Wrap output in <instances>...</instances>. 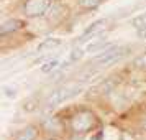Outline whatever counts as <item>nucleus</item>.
<instances>
[{
    "label": "nucleus",
    "instance_id": "1",
    "mask_svg": "<svg viewBox=\"0 0 146 140\" xmlns=\"http://www.w3.org/2000/svg\"><path fill=\"white\" fill-rule=\"evenodd\" d=\"M99 124V120L95 117V114L89 109H79L77 112H74V115L69 120V127L74 133H86L90 132L92 129H95Z\"/></svg>",
    "mask_w": 146,
    "mask_h": 140
},
{
    "label": "nucleus",
    "instance_id": "2",
    "mask_svg": "<svg viewBox=\"0 0 146 140\" xmlns=\"http://www.w3.org/2000/svg\"><path fill=\"white\" fill-rule=\"evenodd\" d=\"M79 92H80V86H77V84H64L62 87L53 91V94L48 97V106L62 104L64 100L72 99L74 96H77Z\"/></svg>",
    "mask_w": 146,
    "mask_h": 140
},
{
    "label": "nucleus",
    "instance_id": "3",
    "mask_svg": "<svg viewBox=\"0 0 146 140\" xmlns=\"http://www.w3.org/2000/svg\"><path fill=\"white\" fill-rule=\"evenodd\" d=\"M49 7H51V0H27L23 5V10H25L27 17L36 18V17L46 13Z\"/></svg>",
    "mask_w": 146,
    "mask_h": 140
},
{
    "label": "nucleus",
    "instance_id": "4",
    "mask_svg": "<svg viewBox=\"0 0 146 140\" xmlns=\"http://www.w3.org/2000/svg\"><path fill=\"white\" fill-rule=\"evenodd\" d=\"M126 53L125 48H118V46H113V45H108V46L104 50V53L95 56V63H100V64H108V63H113V61L123 58Z\"/></svg>",
    "mask_w": 146,
    "mask_h": 140
},
{
    "label": "nucleus",
    "instance_id": "5",
    "mask_svg": "<svg viewBox=\"0 0 146 140\" xmlns=\"http://www.w3.org/2000/svg\"><path fill=\"white\" fill-rule=\"evenodd\" d=\"M21 23L20 20H17V18H12V20H5L2 25H0V36H7V35H12L13 31L17 30H20L21 28Z\"/></svg>",
    "mask_w": 146,
    "mask_h": 140
},
{
    "label": "nucleus",
    "instance_id": "6",
    "mask_svg": "<svg viewBox=\"0 0 146 140\" xmlns=\"http://www.w3.org/2000/svg\"><path fill=\"white\" fill-rule=\"evenodd\" d=\"M38 137V127L36 125H27L15 135L13 140H36Z\"/></svg>",
    "mask_w": 146,
    "mask_h": 140
},
{
    "label": "nucleus",
    "instance_id": "7",
    "mask_svg": "<svg viewBox=\"0 0 146 140\" xmlns=\"http://www.w3.org/2000/svg\"><path fill=\"white\" fill-rule=\"evenodd\" d=\"M131 25H133V28L138 31V35L141 36V40L146 38V12L138 15V17H135L131 20Z\"/></svg>",
    "mask_w": 146,
    "mask_h": 140
},
{
    "label": "nucleus",
    "instance_id": "8",
    "mask_svg": "<svg viewBox=\"0 0 146 140\" xmlns=\"http://www.w3.org/2000/svg\"><path fill=\"white\" fill-rule=\"evenodd\" d=\"M104 25H105V20H99V21H95V23H92V27H89L82 33V36H80V41H84V40H87L89 36H94L95 33H99L100 30L104 28Z\"/></svg>",
    "mask_w": 146,
    "mask_h": 140
},
{
    "label": "nucleus",
    "instance_id": "9",
    "mask_svg": "<svg viewBox=\"0 0 146 140\" xmlns=\"http://www.w3.org/2000/svg\"><path fill=\"white\" fill-rule=\"evenodd\" d=\"M59 45H61V40H56V38H48V40H44L40 46H38L36 51H38V53H44V51H48V50L58 48Z\"/></svg>",
    "mask_w": 146,
    "mask_h": 140
},
{
    "label": "nucleus",
    "instance_id": "10",
    "mask_svg": "<svg viewBox=\"0 0 146 140\" xmlns=\"http://www.w3.org/2000/svg\"><path fill=\"white\" fill-rule=\"evenodd\" d=\"M79 7L86 8V10H92V8H97L102 3V0H77Z\"/></svg>",
    "mask_w": 146,
    "mask_h": 140
},
{
    "label": "nucleus",
    "instance_id": "11",
    "mask_svg": "<svg viewBox=\"0 0 146 140\" xmlns=\"http://www.w3.org/2000/svg\"><path fill=\"white\" fill-rule=\"evenodd\" d=\"M133 64L138 68V69H146V53L141 54V56H138L136 60L133 61Z\"/></svg>",
    "mask_w": 146,
    "mask_h": 140
},
{
    "label": "nucleus",
    "instance_id": "12",
    "mask_svg": "<svg viewBox=\"0 0 146 140\" xmlns=\"http://www.w3.org/2000/svg\"><path fill=\"white\" fill-rule=\"evenodd\" d=\"M58 66H59V60H53V61H49L46 66H43V71H44V73H49V71L56 69Z\"/></svg>",
    "mask_w": 146,
    "mask_h": 140
},
{
    "label": "nucleus",
    "instance_id": "13",
    "mask_svg": "<svg viewBox=\"0 0 146 140\" xmlns=\"http://www.w3.org/2000/svg\"><path fill=\"white\" fill-rule=\"evenodd\" d=\"M100 137H102V135H100V133H99V135H95V137H94L92 140H100Z\"/></svg>",
    "mask_w": 146,
    "mask_h": 140
},
{
    "label": "nucleus",
    "instance_id": "14",
    "mask_svg": "<svg viewBox=\"0 0 146 140\" xmlns=\"http://www.w3.org/2000/svg\"><path fill=\"white\" fill-rule=\"evenodd\" d=\"M143 129H145V130H146V119L143 120Z\"/></svg>",
    "mask_w": 146,
    "mask_h": 140
},
{
    "label": "nucleus",
    "instance_id": "15",
    "mask_svg": "<svg viewBox=\"0 0 146 140\" xmlns=\"http://www.w3.org/2000/svg\"><path fill=\"white\" fill-rule=\"evenodd\" d=\"M49 140H54V139H49Z\"/></svg>",
    "mask_w": 146,
    "mask_h": 140
}]
</instances>
